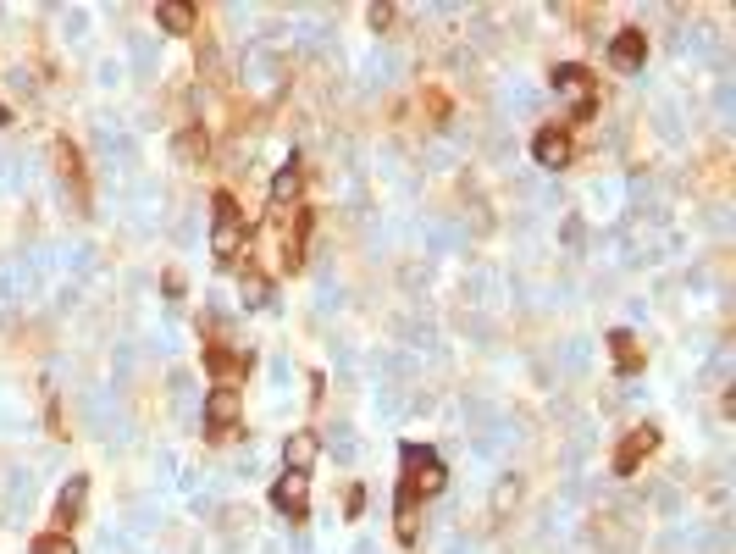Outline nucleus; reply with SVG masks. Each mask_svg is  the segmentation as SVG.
<instances>
[{
  "mask_svg": "<svg viewBox=\"0 0 736 554\" xmlns=\"http://www.w3.org/2000/svg\"><path fill=\"white\" fill-rule=\"evenodd\" d=\"M310 228H316V211L310 205H294L277 217V255H283V272H299L310 250Z\"/></svg>",
  "mask_w": 736,
  "mask_h": 554,
  "instance_id": "nucleus-5",
  "label": "nucleus"
},
{
  "mask_svg": "<svg viewBox=\"0 0 736 554\" xmlns=\"http://www.w3.org/2000/svg\"><path fill=\"white\" fill-rule=\"evenodd\" d=\"M554 89L559 95H570L576 100V111H570V122H593V111H598V84H593V73H587L582 61H559L554 73Z\"/></svg>",
  "mask_w": 736,
  "mask_h": 554,
  "instance_id": "nucleus-6",
  "label": "nucleus"
},
{
  "mask_svg": "<svg viewBox=\"0 0 736 554\" xmlns=\"http://www.w3.org/2000/svg\"><path fill=\"white\" fill-rule=\"evenodd\" d=\"M421 106H427V117H438V122L449 117V100H443L438 89H432V95H421Z\"/></svg>",
  "mask_w": 736,
  "mask_h": 554,
  "instance_id": "nucleus-22",
  "label": "nucleus"
},
{
  "mask_svg": "<svg viewBox=\"0 0 736 554\" xmlns=\"http://www.w3.org/2000/svg\"><path fill=\"white\" fill-rule=\"evenodd\" d=\"M50 156H56V178H61V189L72 194V211H78V217H89V205H95V194H89V167H84V150L72 145V139H56V145H50Z\"/></svg>",
  "mask_w": 736,
  "mask_h": 554,
  "instance_id": "nucleus-4",
  "label": "nucleus"
},
{
  "mask_svg": "<svg viewBox=\"0 0 736 554\" xmlns=\"http://www.w3.org/2000/svg\"><path fill=\"white\" fill-rule=\"evenodd\" d=\"M416 532H421V499L399 482V499H393V538H399V543H416Z\"/></svg>",
  "mask_w": 736,
  "mask_h": 554,
  "instance_id": "nucleus-16",
  "label": "nucleus"
},
{
  "mask_svg": "<svg viewBox=\"0 0 736 554\" xmlns=\"http://www.w3.org/2000/svg\"><path fill=\"white\" fill-rule=\"evenodd\" d=\"M45 422H50V433H56V438H72L67 427H61V405H56V394H50V405H45Z\"/></svg>",
  "mask_w": 736,
  "mask_h": 554,
  "instance_id": "nucleus-23",
  "label": "nucleus"
},
{
  "mask_svg": "<svg viewBox=\"0 0 736 554\" xmlns=\"http://www.w3.org/2000/svg\"><path fill=\"white\" fill-rule=\"evenodd\" d=\"M178 156L200 167V161L211 156V133H205V128H183V133H178Z\"/></svg>",
  "mask_w": 736,
  "mask_h": 554,
  "instance_id": "nucleus-19",
  "label": "nucleus"
},
{
  "mask_svg": "<svg viewBox=\"0 0 736 554\" xmlns=\"http://www.w3.org/2000/svg\"><path fill=\"white\" fill-rule=\"evenodd\" d=\"M155 23L167 28V34H178V39L200 34V12H194L189 0H161V6H155Z\"/></svg>",
  "mask_w": 736,
  "mask_h": 554,
  "instance_id": "nucleus-15",
  "label": "nucleus"
},
{
  "mask_svg": "<svg viewBox=\"0 0 736 554\" xmlns=\"http://www.w3.org/2000/svg\"><path fill=\"white\" fill-rule=\"evenodd\" d=\"M238 283H244V300H250V305H266V300H272V277H266L255 261L238 266Z\"/></svg>",
  "mask_w": 736,
  "mask_h": 554,
  "instance_id": "nucleus-18",
  "label": "nucleus"
},
{
  "mask_svg": "<svg viewBox=\"0 0 736 554\" xmlns=\"http://www.w3.org/2000/svg\"><path fill=\"white\" fill-rule=\"evenodd\" d=\"M653 449H659V427H653V422L631 427V433L620 438V449H615V477H631V471H637Z\"/></svg>",
  "mask_w": 736,
  "mask_h": 554,
  "instance_id": "nucleus-8",
  "label": "nucleus"
},
{
  "mask_svg": "<svg viewBox=\"0 0 736 554\" xmlns=\"http://www.w3.org/2000/svg\"><path fill=\"white\" fill-rule=\"evenodd\" d=\"M84 505H89V477H72L67 488H61L56 494V532H67L72 538V527H78V521H84Z\"/></svg>",
  "mask_w": 736,
  "mask_h": 554,
  "instance_id": "nucleus-12",
  "label": "nucleus"
},
{
  "mask_svg": "<svg viewBox=\"0 0 736 554\" xmlns=\"http://www.w3.org/2000/svg\"><path fill=\"white\" fill-rule=\"evenodd\" d=\"M532 156H537V167H548V172L570 167V133L559 128V122H548V128H537V139H532Z\"/></svg>",
  "mask_w": 736,
  "mask_h": 554,
  "instance_id": "nucleus-11",
  "label": "nucleus"
},
{
  "mask_svg": "<svg viewBox=\"0 0 736 554\" xmlns=\"http://www.w3.org/2000/svg\"><path fill=\"white\" fill-rule=\"evenodd\" d=\"M272 205H277V211H294V205H305V161H299V156H288L283 167H277V178H272Z\"/></svg>",
  "mask_w": 736,
  "mask_h": 554,
  "instance_id": "nucleus-10",
  "label": "nucleus"
},
{
  "mask_svg": "<svg viewBox=\"0 0 736 554\" xmlns=\"http://www.w3.org/2000/svg\"><path fill=\"white\" fill-rule=\"evenodd\" d=\"M238 416H244V394H238L233 383H216L211 394H205V444H233Z\"/></svg>",
  "mask_w": 736,
  "mask_h": 554,
  "instance_id": "nucleus-3",
  "label": "nucleus"
},
{
  "mask_svg": "<svg viewBox=\"0 0 736 554\" xmlns=\"http://www.w3.org/2000/svg\"><path fill=\"white\" fill-rule=\"evenodd\" d=\"M316 455H321V438L310 433V427H299V433H288V444H283V466H288V471H299V477H310V466H316Z\"/></svg>",
  "mask_w": 736,
  "mask_h": 554,
  "instance_id": "nucleus-14",
  "label": "nucleus"
},
{
  "mask_svg": "<svg viewBox=\"0 0 736 554\" xmlns=\"http://www.w3.org/2000/svg\"><path fill=\"white\" fill-rule=\"evenodd\" d=\"M211 255L216 266H238L244 261V211L227 189L211 194Z\"/></svg>",
  "mask_w": 736,
  "mask_h": 554,
  "instance_id": "nucleus-1",
  "label": "nucleus"
},
{
  "mask_svg": "<svg viewBox=\"0 0 736 554\" xmlns=\"http://www.w3.org/2000/svg\"><path fill=\"white\" fill-rule=\"evenodd\" d=\"M399 466H404V488L416 499H438L443 488H449V466L438 460V449H427V444H404L399 449Z\"/></svg>",
  "mask_w": 736,
  "mask_h": 554,
  "instance_id": "nucleus-2",
  "label": "nucleus"
},
{
  "mask_svg": "<svg viewBox=\"0 0 736 554\" xmlns=\"http://www.w3.org/2000/svg\"><path fill=\"white\" fill-rule=\"evenodd\" d=\"M205 372L216 377V383H233L238 388V377H250V366H255V355H244V350H233L216 327H205Z\"/></svg>",
  "mask_w": 736,
  "mask_h": 554,
  "instance_id": "nucleus-7",
  "label": "nucleus"
},
{
  "mask_svg": "<svg viewBox=\"0 0 736 554\" xmlns=\"http://www.w3.org/2000/svg\"><path fill=\"white\" fill-rule=\"evenodd\" d=\"M609 61H615L620 73H637L642 61H648V34H642V28H620V34L609 39Z\"/></svg>",
  "mask_w": 736,
  "mask_h": 554,
  "instance_id": "nucleus-13",
  "label": "nucleus"
},
{
  "mask_svg": "<svg viewBox=\"0 0 736 554\" xmlns=\"http://www.w3.org/2000/svg\"><path fill=\"white\" fill-rule=\"evenodd\" d=\"M371 28H377V34H382V28H393V23H399V12H393V6H371Z\"/></svg>",
  "mask_w": 736,
  "mask_h": 554,
  "instance_id": "nucleus-21",
  "label": "nucleus"
},
{
  "mask_svg": "<svg viewBox=\"0 0 736 554\" xmlns=\"http://www.w3.org/2000/svg\"><path fill=\"white\" fill-rule=\"evenodd\" d=\"M609 355H615V372H620V377H637L642 366H648V355H642V344L626 333V327H615V333H609Z\"/></svg>",
  "mask_w": 736,
  "mask_h": 554,
  "instance_id": "nucleus-17",
  "label": "nucleus"
},
{
  "mask_svg": "<svg viewBox=\"0 0 736 554\" xmlns=\"http://www.w3.org/2000/svg\"><path fill=\"white\" fill-rule=\"evenodd\" d=\"M344 510H349V521L360 516V510H366V488H349V499H344Z\"/></svg>",
  "mask_w": 736,
  "mask_h": 554,
  "instance_id": "nucleus-24",
  "label": "nucleus"
},
{
  "mask_svg": "<svg viewBox=\"0 0 736 554\" xmlns=\"http://www.w3.org/2000/svg\"><path fill=\"white\" fill-rule=\"evenodd\" d=\"M272 505L283 510L288 521H310V477H299V471H283L277 477V488H272Z\"/></svg>",
  "mask_w": 736,
  "mask_h": 554,
  "instance_id": "nucleus-9",
  "label": "nucleus"
},
{
  "mask_svg": "<svg viewBox=\"0 0 736 554\" xmlns=\"http://www.w3.org/2000/svg\"><path fill=\"white\" fill-rule=\"evenodd\" d=\"M34 554H78V543H72L67 532H39V538H34Z\"/></svg>",
  "mask_w": 736,
  "mask_h": 554,
  "instance_id": "nucleus-20",
  "label": "nucleus"
}]
</instances>
